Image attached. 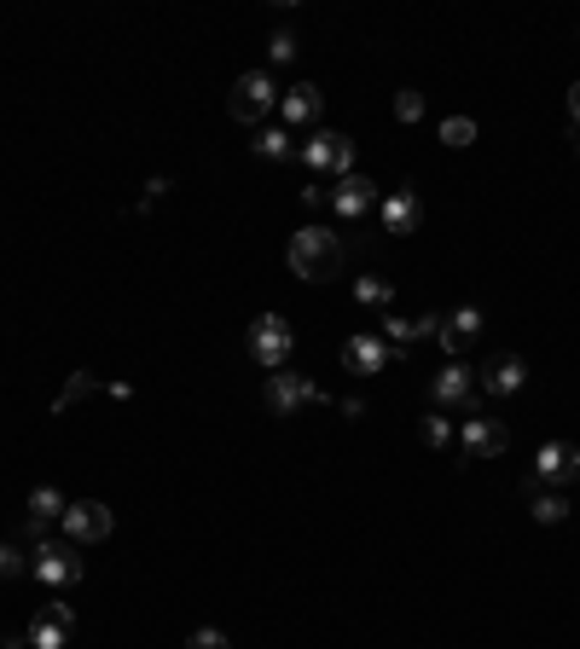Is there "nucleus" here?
<instances>
[{
  "label": "nucleus",
  "instance_id": "obj_32",
  "mask_svg": "<svg viewBox=\"0 0 580 649\" xmlns=\"http://www.w3.org/2000/svg\"><path fill=\"white\" fill-rule=\"evenodd\" d=\"M7 649H30V643H23V638H12V643H7Z\"/></svg>",
  "mask_w": 580,
  "mask_h": 649
},
{
  "label": "nucleus",
  "instance_id": "obj_20",
  "mask_svg": "<svg viewBox=\"0 0 580 649\" xmlns=\"http://www.w3.org/2000/svg\"><path fill=\"white\" fill-rule=\"evenodd\" d=\"M535 523H546V528H558V523H569V493H558V487H535Z\"/></svg>",
  "mask_w": 580,
  "mask_h": 649
},
{
  "label": "nucleus",
  "instance_id": "obj_7",
  "mask_svg": "<svg viewBox=\"0 0 580 649\" xmlns=\"http://www.w3.org/2000/svg\"><path fill=\"white\" fill-rule=\"evenodd\" d=\"M580 481V447L574 440H546V447L535 453V487H569Z\"/></svg>",
  "mask_w": 580,
  "mask_h": 649
},
{
  "label": "nucleus",
  "instance_id": "obj_6",
  "mask_svg": "<svg viewBox=\"0 0 580 649\" xmlns=\"http://www.w3.org/2000/svg\"><path fill=\"white\" fill-rule=\"evenodd\" d=\"M430 400L441 412H459V418H470V412H476V372L465 366V359H447V366L436 372V383H430Z\"/></svg>",
  "mask_w": 580,
  "mask_h": 649
},
{
  "label": "nucleus",
  "instance_id": "obj_1",
  "mask_svg": "<svg viewBox=\"0 0 580 649\" xmlns=\"http://www.w3.org/2000/svg\"><path fill=\"white\" fill-rule=\"evenodd\" d=\"M285 262H291V273H296V278L319 284V278H332V273L343 267V244H337V232H332V226H302V232H291Z\"/></svg>",
  "mask_w": 580,
  "mask_h": 649
},
{
  "label": "nucleus",
  "instance_id": "obj_3",
  "mask_svg": "<svg viewBox=\"0 0 580 649\" xmlns=\"http://www.w3.org/2000/svg\"><path fill=\"white\" fill-rule=\"evenodd\" d=\"M226 111H233V122H250V128H256L267 111H279V88H273V75L267 70H244L238 82H233Z\"/></svg>",
  "mask_w": 580,
  "mask_h": 649
},
{
  "label": "nucleus",
  "instance_id": "obj_9",
  "mask_svg": "<svg viewBox=\"0 0 580 649\" xmlns=\"http://www.w3.org/2000/svg\"><path fill=\"white\" fill-rule=\"evenodd\" d=\"M111 528H116V516L99 499H75L64 510V539L70 545H99V539H111Z\"/></svg>",
  "mask_w": 580,
  "mask_h": 649
},
{
  "label": "nucleus",
  "instance_id": "obj_28",
  "mask_svg": "<svg viewBox=\"0 0 580 649\" xmlns=\"http://www.w3.org/2000/svg\"><path fill=\"white\" fill-rule=\"evenodd\" d=\"M186 649H233V638L215 632V627H197V632L186 638Z\"/></svg>",
  "mask_w": 580,
  "mask_h": 649
},
{
  "label": "nucleus",
  "instance_id": "obj_10",
  "mask_svg": "<svg viewBox=\"0 0 580 649\" xmlns=\"http://www.w3.org/2000/svg\"><path fill=\"white\" fill-rule=\"evenodd\" d=\"M389 359H395V348H389L377 331H355V336L343 343V366L355 372V377H377V372L389 366Z\"/></svg>",
  "mask_w": 580,
  "mask_h": 649
},
{
  "label": "nucleus",
  "instance_id": "obj_12",
  "mask_svg": "<svg viewBox=\"0 0 580 649\" xmlns=\"http://www.w3.org/2000/svg\"><path fill=\"white\" fill-rule=\"evenodd\" d=\"M70 632H75V615H70L64 604H47V609L30 620L23 643H30V649H64V643H70Z\"/></svg>",
  "mask_w": 580,
  "mask_h": 649
},
{
  "label": "nucleus",
  "instance_id": "obj_23",
  "mask_svg": "<svg viewBox=\"0 0 580 649\" xmlns=\"http://www.w3.org/2000/svg\"><path fill=\"white\" fill-rule=\"evenodd\" d=\"M93 388H99V377H93V372H75V377H70V388H64V395L53 400V412H70L75 400H88Z\"/></svg>",
  "mask_w": 580,
  "mask_h": 649
},
{
  "label": "nucleus",
  "instance_id": "obj_15",
  "mask_svg": "<svg viewBox=\"0 0 580 649\" xmlns=\"http://www.w3.org/2000/svg\"><path fill=\"white\" fill-rule=\"evenodd\" d=\"M319 111H325V93H319L314 82H296L291 93H279V116H285V128H314Z\"/></svg>",
  "mask_w": 580,
  "mask_h": 649
},
{
  "label": "nucleus",
  "instance_id": "obj_22",
  "mask_svg": "<svg viewBox=\"0 0 580 649\" xmlns=\"http://www.w3.org/2000/svg\"><path fill=\"white\" fill-rule=\"evenodd\" d=\"M441 145H452V151L476 145V116H447L441 122Z\"/></svg>",
  "mask_w": 580,
  "mask_h": 649
},
{
  "label": "nucleus",
  "instance_id": "obj_16",
  "mask_svg": "<svg viewBox=\"0 0 580 649\" xmlns=\"http://www.w3.org/2000/svg\"><path fill=\"white\" fill-rule=\"evenodd\" d=\"M418 221H424V203H418V192H413V186H400V192H389V197H384V232L407 239V232H418Z\"/></svg>",
  "mask_w": 580,
  "mask_h": 649
},
{
  "label": "nucleus",
  "instance_id": "obj_33",
  "mask_svg": "<svg viewBox=\"0 0 580 649\" xmlns=\"http://www.w3.org/2000/svg\"><path fill=\"white\" fill-rule=\"evenodd\" d=\"M574 151H580V140H574Z\"/></svg>",
  "mask_w": 580,
  "mask_h": 649
},
{
  "label": "nucleus",
  "instance_id": "obj_24",
  "mask_svg": "<svg viewBox=\"0 0 580 649\" xmlns=\"http://www.w3.org/2000/svg\"><path fill=\"white\" fill-rule=\"evenodd\" d=\"M355 296H360L366 307H389V296H395V284L372 273V278H360V284H355Z\"/></svg>",
  "mask_w": 580,
  "mask_h": 649
},
{
  "label": "nucleus",
  "instance_id": "obj_14",
  "mask_svg": "<svg viewBox=\"0 0 580 649\" xmlns=\"http://www.w3.org/2000/svg\"><path fill=\"white\" fill-rule=\"evenodd\" d=\"M476 336H482V314H476V307H459V314H447L441 325H436V343L459 359L465 348H476Z\"/></svg>",
  "mask_w": 580,
  "mask_h": 649
},
{
  "label": "nucleus",
  "instance_id": "obj_31",
  "mask_svg": "<svg viewBox=\"0 0 580 649\" xmlns=\"http://www.w3.org/2000/svg\"><path fill=\"white\" fill-rule=\"evenodd\" d=\"M569 122H574V128H580V82H574V88H569Z\"/></svg>",
  "mask_w": 580,
  "mask_h": 649
},
{
  "label": "nucleus",
  "instance_id": "obj_30",
  "mask_svg": "<svg viewBox=\"0 0 580 649\" xmlns=\"http://www.w3.org/2000/svg\"><path fill=\"white\" fill-rule=\"evenodd\" d=\"M302 203H308V210H319V203H332V192H325V186H308V192H302Z\"/></svg>",
  "mask_w": 580,
  "mask_h": 649
},
{
  "label": "nucleus",
  "instance_id": "obj_2",
  "mask_svg": "<svg viewBox=\"0 0 580 649\" xmlns=\"http://www.w3.org/2000/svg\"><path fill=\"white\" fill-rule=\"evenodd\" d=\"M291 348H296V336H291V320L285 314H262L256 325H250V359H256L262 372H285L291 366Z\"/></svg>",
  "mask_w": 580,
  "mask_h": 649
},
{
  "label": "nucleus",
  "instance_id": "obj_17",
  "mask_svg": "<svg viewBox=\"0 0 580 649\" xmlns=\"http://www.w3.org/2000/svg\"><path fill=\"white\" fill-rule=\"evenodd\" d=\"M436 325H441V320H400V314H389V320H384V343L395 348V359H407V354H413V343L436 336Z\"/></svg>",
  "mask_w": 580,
  "mask_h": 649
},
{
  "label": "nucleus",
  "instance_id": "obj_26",
  "mask_svg": "<svg viewBox=\"0 0 580 649\" xmlns=\"http://www.w3.org/2000/svg\"><path fill=\"white\" fill-rule=\"evenodd\" d=\"M395 116H400V122H418V116H424V93H418V88H400V93H395Z\"/></svg>",
  "mask_w": 580,
  "mask_h": 649
},
{
  "label": "nucleus",
  "instance_id": "obj_11",
  "mask_svg": "<svg viewBox=\"0 0 580 649\" xmlns=\"http://www.w3.org/2000/svg\"><path fill=\"white\" fill-rule=\"evenodd\" d=\"M459 440H465L470 458H499V453L511 447V429L499 424V418H488V412H470L465 429H459Z\"/></svg>",
  "mask_w": 580,
  "mask_h": 649
},
{
  "label": "nucleus",
  "instance_id": "obj_21",
  "mask_svg": "<svg viewBox=\"0 0 580 649\" xmlns=\"http://www.w3.org/2000/svg\"><path fill=\"white\" fill-rule=\"evenodd\" d=\"M250 145H256L262 163H291V128H262Z\"/></svg>",
  "mask_w": 580,
  "mask_h": 649
},
{
  "label": "nucleus",
  "instance_id": "obj_13",
  "mask_svg": "<svg viewBox=\"0 0 580 649\" xmlns=\"http://www.w3.org/2000/svg\"><path fill=\"white\" fill-rule=\"evenodd\" d=\"M372 203H377V186H372L366 174H343V180H337V192H332L337 221H366Z\"/></svg>",
  "mask_w": 580,
  "mask_h": 649
},
{
  "label": "nucleus",
  "instance_id": "obj_4",
  "mask_svg": "<svg viewBox=\"0 0 580 649\" xmlns=\"http://www.w3.org/2000/svg\"><path fill=\"white\" fill-rule=\"evenodd\" d=\"M262 400H267L273 418H291V412H302V406H325V388H319V383H308L302 372H267Z\"/></svg>",
  "mask_w": 580,
  "mask_h": 649
},
{
  "label": "nucleus",
  "instance_id": "obj_18",
  "mask_svg": "<svg viewBox=\"0 0 580 649\" xmlns=\"http://www.w3.org/2000/svg\"><path fill=\"white\" fill-rule=\"evenodd\" d=\"M522 383H528V366H522L517 354H499L493 366L482 372V388H488V395H499V400H506V395H517Z\"/></svg>",
  "mask_w": 580,
  "mask_h": 649
},
{
  "label": "nucleus",
  "instance_id": "obj_8",
  "mask_svg": "<svg viewBox=\"0 0 580 649\" xmlns=\"http://www.w3.org/2000/svg\"><path fill=\"white\" fill-rule=\"evenodd\" d=\"M302 163H308L314 174H355V140L348 134H314L308 145H302Z\"/></svg>",
  "mask_w": 580,
  "mask_h": 649
},
{
  "label": "nucleus",
  "instance_id": "obj_5",
  "mask_svg": "<svg viewBox=\"0 0 580 649\" xmlns=\"http://www.w3.org/2000/svg\"><path fill=\"white\" fill-rule=\"evenodd\" d=\"M30 568H35V580H47V586H75V580H82V545L41 539L35 557H30Z\"/></svg>",
  "mask_w": 580,
  "mask_h": 649
},
{
  "label": "nucleus",
  "instance_id": "obj_25",
  "mask_svg": "<svg viewBox=\"0 0 580 649\" xmlns=\"http://www.w3.org/2000/svg\"><path fill=\"white\" fill-rule=\"evenodd\" d=\"M23 568H30V557H23L18 545H7V539H0V580H18Z\"/></svg>",
  "mask_w": 580,
  "mask_h": 649
},
{
  "label": "nucleus",
  "instance_id": "obj_27",
  "mask_svg": "<svg viewBox=\"0 0 580 649\" xmlns=\"http://www.w3.org/2000/svg\"><path fill=\"white\" fill-rule=\"evenodd\" d=\"M418 435H424V447H436V453H441L447 440H452V424H447V418H424V424H418Z\"/></svg>",
  "mask_w": 580,
  "mask_h": 649
},
{
  "label": "nucleus",
  "instance_id": "obj_29",
  "mask_svg": "<svg viewBox=\"0 0 580 649\" xmlns=\"http://www.w3.org/2000/svg\"><path fill=\"white\" fill-rule=\"evenodd\" d=\"M267 59H273V64H291V59H296V36H273V41H267Z\"/></svg>",
  "mask_w": 580,
  "mask_h": 649
},
{
  "label": "nucleus",
  "instance_id": "obj_19",
  "mask_svg": "<svg viewBox=\"0 0 580 649\" xmlns=\"http://www.w3.org/2000/svg\"><path fill=\"white\" fill-rule=\"evenodd\" d=\"M64 510H70V505H64L59 487H35V493H30V534L41 539L47 523H64Z\"/></svg>",
  "mask_w": 580,
  "mask_h": 649
}]
</instances>
